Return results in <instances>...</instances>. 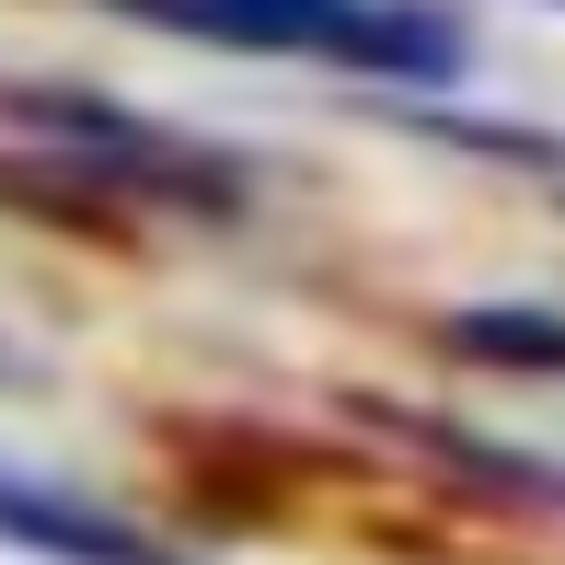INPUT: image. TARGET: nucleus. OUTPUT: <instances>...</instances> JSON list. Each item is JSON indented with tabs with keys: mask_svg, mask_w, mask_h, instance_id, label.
I'll use <instances>...</instances> for the list:
<instances>
[{
	"mask_svg": "<svg viewBox=\"0 0 565 565\" xmlns=\"http://www.w3.org/2000/svg\"><path fill=\"white\" fill-rule=\"evenodd\" d=\"M0 543H23L46 565H173V554H150L139 531H116L105 508H70V497H46V484H12V473H0Z\"/></svg>",
	"mask_w": 565,
	"mask_h": 565,
	"instance_id": "obj_2",
	"label": "nucleus"
},
{
	"mask_svg": "<svg viewBox=\"0 0 565 565\" xmlns=\"http://www.w3.org/2000/svg\"><path fill=\"white\" fill-rule=\"evenodd\" d=\"M150 12L196 23L220 46H300V58H370V70H439L450 35L416 12H370V0H150Z\"/></svg>",
	"mask_w": 565,
	"mask_h": 565,
	"instance_id": "obj_1",
	"label": "nucleus"
}]
</instances>
